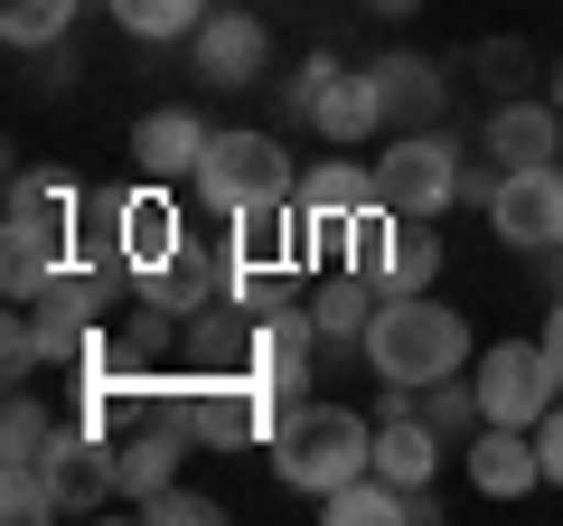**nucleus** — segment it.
<instances>
[{"label":"nucleus","mask_w":563,"mask_h":526,"mask_svg":"<svg viewBox=\"0 0 563 526\" xmlns=\"http://www.w3.org/2000/svg\"><path fill=\"white\" fill-rule=\"evenodd\" d=\"M263 451H273V480L301 489V498H329V489H347L357 470H376V424L347 405H282L273 432H263Z\"/></svg>","instance_id":"nucleus-1"},{"label":"nucleus","mask_w":563,"mask_h":526,"mask_svg":"<svg viewBox=\"0 0 563 526\" xmlns=\"http://www.w3.org/2000/svg\"><path fill=\"white\" fill-rule=\"evenodd\" d=\"M366 366L385 385H432V376H461L470 366V320L442 310L432 292H385L376 320H366Z\"/></svg>","instance_id":"nucleus-2"},{"label":"nucleus","mask_w":563,"mask_h":526,"mask_svg":"<svg viewBox=\"0 0 563 526\" xmlns=\"http://www.w3.org/2000/svg\"><path fill=\"white\" fill-rule=\"evenodd\" d=\"M198 198L217 217H244V207H273V198H301V169L282 151V132H217L198 161Z\"/></svg>","instance_id":"nucleus-3"},{"label":"nucleus","mask_w":563,"mask_h":526,"mask_svg":"<svg viewBox=\"0 0 563 526\" xmlns=\"http://www.w3.org/2000/svg\"><path fill=\"white\" fill-rule=\"evenodd\" d=\"M470 385H479V414H488V424H517V432H536L544 414H554V395H563L544 339H498L479 366H470Z\"/></svg>","instance_id":"nucleus-4"},{"label":"nucleus","mask_w":563,"mask_h":526,"mask_svg":"<svg viewBox=\"0 0 563 526\" xmlns=\"http://www.w3.org/2000/svg\"><path fill=\"white\" fill-rule=\"evenodd\" d=\"M376 198L395 207V217H442V207L461 198V151H451L442 132H404L376 161Z\"/></svg>","instance_id":"nucleus-5"},{"label":"nucleus","mask_w":563,"mask_h":526,"mask_svg":"<svg viewBox=\"0 0 563 526\" xmlns=\"http://www.w3.org/2000/svg\"><path fill=\"white\" fill-rule=\"evenodd\" d=\"M263 76H273V29H263L254 10H207V20H198V85H217V95H254Z\"/></svg>","instance_id":"nucleus-6"},{"label":"nucleus","mask_w":563,"mask_h":526,"mask_svg":"<svg viewBox=\"0 0 563 526\" xmlns=\"http://www.w3.org/2000/svg\"><path fill=\"white\" fill-rule=\"evenodd\" d=\"M47 489H57V517H95V507L122 489L113 442H103L85 414H76V424H57V442H47Z\"/></svg>","instance_id":"nucleus-7"},{"label":"nucleus","mask_w":563,"mask_h":526,"mask_svg":"<svg viewBox=\"0 0 563 526\" xmlns=\"http://www.w3.org/2000/svg\"><path fill=\"white\" fill-rule=\"evenodd\" d=\"M488 226H498V244H517V254H554L563 244V169L554 161L507 169V188L488 198Z\"/></svg>","instance_id":"nucleus-8"},{"label":"nucleus","mask_w":563,"mask_h":526,"mask_svg":"<svg viewBox=\"0 0 563 526\" xmlns=\"http://www.w3.org/2000/svg\"><path fill=\"white\" fill-rule=\"evenodd\" d=\"M207 142H217V132H207L188 103H161V113L132 122V169H141V179H198Z\"/></svg>","instance_id":"nucleus-9"},{"label":"nucleus","mask_w":563,"mask_h":526,"mask_svg":"<svg viewBox=\"0 0 563 526\" xmlns=\"http://www.w3.org/2000/svg\"><path fill=\"white\" fill-rule=\"evenodd\" d=\"M536 480H544L536 432H517V424H479V442H470V489H479V498H526Z\"/></svg>","instance_id":"nucleus-10"},{"label":"nucleus","mask_w":563,"mask_h":526,"mask_svg":"<svg viewBox=\"0 0 563 526\" xmlns=\"http://www.w3.org/2000/svg\"><path fill=\"white\" fill-rule=\"evenodd\" d=\"M235 226V263H254V273H291V263L310 254V217H301V198H273V207H244V217H225Z\"/></svg>","instance_id":"nucleus-11"},{"label":"nucleus","mask_w":563,"mask_h":526,"mask_svg":"<svg viewBox=\"0 0 563 526\" xmlns=\"http://www.w3.org/2000/svg\"><path fill=\"white\" fill-rule=\"evenodd\" d=\"M554 113L563 103L554 95H498V113H488V161L498 169H536V161H554Z\"/></svg>","instance_id":"nucleus-12"},{"label":"nucleus","mask_w":563,"mask_h":526,"mask_svg":"<svg viewBox=\"0 0 563 526\" xmlns=\"http://www.w3.org/2000/svg\"><path fill=\"white\" fill-rule=\"evenodd\" d=\"M376 85H385V122H404V132H422V122H442V66L413 57V47H395V57H376Z\"/></svg>","instance_id":"nucleus-13"},{"label":"nucleus","mask_w":563,"mask_h":526,"mask_svg":"<svg viewBox=\"0 0 563 526\" xmlns=\"http://www.w3.org/2000/svg\"><path fill=\"white\" fill-rule=\"evenodd\" d=\"M122 263H132L141 283L179 263V207H169L161 188H141V198H122Z\"/></svg>","instance_id":"nucleus-14"},{"label":"nucleus","mask_w":563,"mask_h":526,"mask_svg":"<svg viewBox=\"0 0 563 526\" xmlns=\"http://www.w3.org/2000/svg\"><path fill=\"white\" fill-rule=\"evenodd\" d=\"M198 442L188 424H141V432H122L113 442V461H122V489H132V507L151 498V489H169V470H179V451Z\"/></svg>","instance_id":"nucleus-15"},{"label":"nucleus","mask_w":563,"mask_h":526,"mask_svg":"<svg viewBox=\"0 0 563 526\" xmlns=\"http://www.w3.org/2000/svg\"><path fill=\"white\" fill-rule=\"evenodd\" d=\"M320 132H329V142H366V132H385V85H376V66H339V85L320 95Z\"/></svg>","instance_id":"nucleus-16"},{"label":"nucleus","mask_w":563,"mask_h":526,"mask_svg":"<svg viewBox=\"0 0 563 526\" xmlns=\"http://www.w3.org/2000/svg\"><path fill=\"white\" fill-rule=\"evenodd\" d=\"M432 461H442V432L422 424V414H385L376 424V470L395 489H432Z\"/></svg>","instance_id":"nucleus-17"},{"label":"nucleus","mask_w":563,"mask_h":526,"mask_svg":"<svg viewBox=\"0 0 563 526\" xmlns=\"http://www.w3.org/2000/svg\"><path fill=\"white\" fill-rule=\"evenodd\" d=\"M329 526H413V489H395L385 470H357L347 489H329L320 498Z\"/></svg>","instance_id":"nucleus-18"},{"label":"nucleus","mask_w":563,"mask_h":526,"mask_svg":"<svg viewBox=\"0 0 563 526\" xmlns=\"http://www.w3.org/2000/svg\"><path fill=\"white\" fill-rule=\"evenodd\" d=\"M357 207H376V169H357V161L301 169V217L310 226H339V217H357Z\"/></svg>","instance_id":"nucleus-19"},{"label":"nucleus","mask_w":563,"mask_h":526,"mask_svg":"<svg viewBox=\"0 0 563 526\" xmlns=\"http://www.w3.org/2000/svg\"><path fill=\"white\" fill-rule=\"evenodd\" d=\"M376 302H385V292L366 283V273H339V283L310 292V320H320V339H329V348H366V320H376Z\"/></svg>","instance_id":"nucleus-20"},{"label":"nucleus","mask_w":563,"mask_h":526,"mask_svg":"<svg viewBox=\"0 0 563 526\" xmlns=\"http://www.w3.org/2000/svg\"><path fill=\"white\" fill-rule=\"evenodd\" d=\"M432 273H442V235H432V217H404L395 244H385L376 292H432Z\"/></svg>","instance_id":"nucleus-21"},{"label":"nucleus","mask_w":563,"mask_h":526,"mask_svg":"<svg viewBox=\"0 0 563 526\" xmlns=\"http://www.w3.org/2000/svg\"><path fill=\"white\" fill-rule=\"evenodd\" d=\"M76 217H85V198L76 188H47V179H10V226H29V235H47V244H66L76 235Z\"/></svg>","instance_id":"nucleus-22"},{"label":"nucleus","mask_w":563,"mask_h":526,"mask_svg":"<svg viewBox=\"0 0 563 526\" xmlns=\"http://www.w3.org/2000/svg\"><path fill=\"white\" fill-rule=\"evenodd\" d=\"M122 20V39H198L207 20V0H103Z\"/></svg>","instance_id":"nucleus-23"},{"label":"nucleus","mask_w":563,"mask_h":526,"mask_svg":"<svg viewBox=\"0 0 563 526\" xmlns=\"http://www.w3.org/2000/svg\"><path fill=\"white\" fill-rule=\"evenodd\" d=\"M76 0H0V39L10 47H66Z\"/></svg>","instance_id":"nucleus-24"},{"label":"nucleus","mask_w":563,"mask_h":526,"mask_svg":"<svg viewBox=\"0 0 563 526\" xmlns=\"http://www.w3.org/2000/svg\"><path fill=\"white\" fill-rule=\"evenodd\" d=\"M413 414H422L432 432H442V442H451V432H479V424H488V414H479V385H461V376H432Z\"/></svg>","instance_id":"nucleus-25"},{"label":"nucleus","mask_w":563,"mask_h":526,"mask_svg":"<svg viewBox=\"0 0 563 526\" xmlns=\"http://www.w3.org/2000/svg\"><path fill=\"white\" fill-rule=\"evenodd\" d=\"M0 507H10L20 526L57 517V489H47V461H0Z\"/></svg>","instance_id":"nucleus-26"},{"label":"nucleus","mask_w":563,"mask_h":526,"mask_svg":"<svg viewBox=\"0 0 563 526\" xmlns=\"http://www.w3.org/2000/svg\"><path fill=\"white\" fill-rule=\"evenodd\" d=\"M329 85H339V57H301V66H291V85H273L282 122H310V132H320V95H329Z\"/></svg>","instance_id":"nucleus-27"},{"label":"nucleus","mask_w":563,"mask_h":526,"mask_svg":"<svg viewBox=\"0 0 563 526\" xmlns=\"http://www.w3.org/2000/svg\"><path fill=\"white\" fill-rule=\"evenodd\" d=\"M47 442H57V424H47V405H29V395H10V414H0V451H10V461H47Z\"/></svg>","instance_id":"nucleus-28"},{"label":"nucleus","mask_w":563,"mask_h":526,"mask_svg":"<svg viewBox=\"0 0 563 526\" xmlns=\"http://www.w3.org/2000/svg\"><path fill=\"white\" fill-rule=\"evenodd\" d=\"M38 358H47V329H38V310L20 302V310H10V329H0V366H10V385H20Z\"/></svg>","instance_id":"nucleus-29"},{"label":"nucleus","mask_w":563,"mask_h":526,"mask_svg":"<svg viewBox=\"0 0 563 526\" xmlns=\"http://www.w3.org/2000/svg\"><path fill=\"white\" fill-rule=\"evenodd\" d=\"M141 517L151 526H217V498H198V489H151Z\"/></svg>","instance_id":"nucleus-30"},{"label":"nucleus","mask_w":563,"mask_h":526,"mask_svg":"<svg viewBox=\"0 0 563 526\" xmlns=\"http://www.w3.org/2000/svg\"><path fill=\"white\" fill-rule=\"evenodd\" d=\"M498 188H507V169H498V161H461V198H470V207H488Z\"/></svg>","instance_id":"nucleus-31"},{"label":"nucleus","mask_w":563,"mask_h":526,"mask_svg":"<svg viewBox=\"0 0 563 526\" xmlns=\"http://www.w3.org/2000/svg\"><path fill=\"white\" fill-rule=\"evenodd\" d=\"M536 451H544V480L563 489V395H554V414L536 424Z\"/></svg>","instance_id":"nucleus-32"},{"label":"nucleus","mask_w":563,"mask_h":526,"mask_svg":"<svg viewBox=\"0 0 563 526\" xmlns=\"http://www.w3.org/2000/svg\"><path fill=\"white\" fill-rule=\"evenodd\" d=\"M479 66H488V76H498V85H517V76H526V66H536V57H526V47H517V39H507V47H479Z\"/></svg>","instance_id":"nucleus-33"},{"label":"nucleus","mask_w":563,"mask_h":526,"mask_svg":"<svg viewBox=\"0 0 563 526\" xmlns=\"http://www.w3.org/2000/svg\"><path fill=\"white\" fill-rule=\"evenodd\" d=\"M544 358H554V376H563V292H554V320H544Z\"/></svg>","instance_id":"nucleus-34"},{"label":"nucleus","mask_w":563,"mask_h":526,"mask_svg":"<svg viewBox=\"0 0 563 526\" xmlns=\"http://www.w3.org/2000/svg\"><path fill=\"white\" fill-rule=\"evenodd\" d=\"M366 10H376V20H413L422 0H366Z\"/></svg>","instance_id":"nucleus-35"},{"label":"nucleus","mask_w":563,"mask_h":526,"mask_svg":"<svg viewBox=\"0 0 563 526\" xmlns=\"http://www.w3.org/2000/svg\"><path fill=\"white\" fill-rule=\"evenodd\" d=\"M554 103H563V57H554Z\"/></svg>","instance_id":"nucleus-36"}]
</instances>
